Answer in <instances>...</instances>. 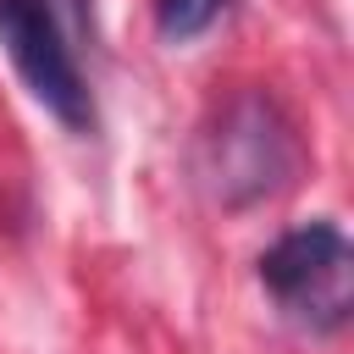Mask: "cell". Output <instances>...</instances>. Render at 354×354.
<instances>
[{
    "label": "cell",
    "mask_w": 354,
    "mask_h": 354,
    "mask_svg": "<svg viewBox=\"0 0 354 354\" xmlns=\"http://www.w3.org/2000/svg\"><path fill=\"white\" fill-rule=\"evenodd\" d=\"M260 282L288 321L337 332L354 310V249L337 221H304L260 254Z\"/></svg>",
    "instance_id": "6da1fadb"
},
{
    "label": "cell",
    "mask_w": 354,
    "mask_h": 354,
    "mask_svg": "<svg viewBox=\"0 0 354 354\" xmlns=\"http://www.w3.org/2000/svg\"><path fill=\"white\" fill-rule=\"evenodd\" d=\"M0 44L17 66V77L28 83V94L72 133L94 127V100L88 83L72 61V44L61 33L55 0H0Z\"/></svg>",
    "instance_id": "7a4b0ae2"
},
{
    "label": "cell",
    "mask_w": 354,
    "mask_h": 354,
    "mask_svg": "<svg viewBox=\"0 0 354 354\" xmlns=\"http://www.w3.org/2000/svg\"><path fill=\"white\" fill-rule=\"evenodd\" d=\"M293 160H299L293 138H288L282 116L271 111V100H260V94H243L210 138V183L227 205H249L260 194H277L288 183Z\"/></svg>",
    "instance_id": "3957f363"
},
{
    "label": "cell",
    "mask_w": 354,
    "mask_h": 354,
    "mask_svg": "<svg viewBox=\"0 0 354 354\" xmlns=\"http://www.w3.org/2000/svg\"><path fill=\"white\" fill-rule=\"evenodd\" d=\"M221 6L227 0H155V28H160V39H199L216 17H221Z\"/></svg>",
    "instance_id": "277c9868"
}]
</instances>
